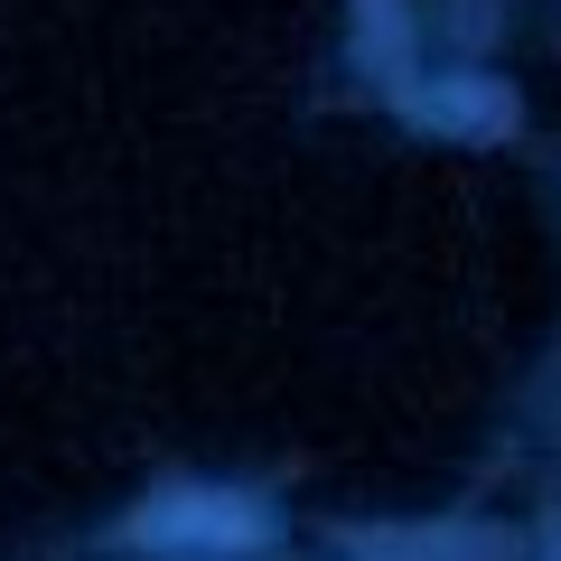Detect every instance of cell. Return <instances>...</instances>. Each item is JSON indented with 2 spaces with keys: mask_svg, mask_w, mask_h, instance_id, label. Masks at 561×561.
I'll list each match as a JSON object with an SVG mask.
<instances>
[{
  "mask_svg": "<svg viewBox=\"0 0 561 561\" xmlns=\"http://www.w3.org/2000/svg\"><path fill=\"white\" fill-rule=\"evenodd\" d=\"M140 534H206V542H243V534H253V515H243V505H160V515L140 524Z\"/></svg>",
  "mask_w": 561,
  "mask_h": 561,
  "instance_id": "cell-1",
  "label": "cell"
}]
</instances>
